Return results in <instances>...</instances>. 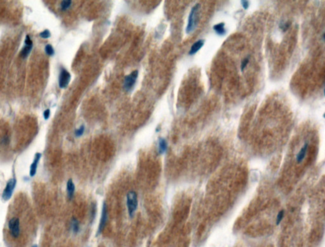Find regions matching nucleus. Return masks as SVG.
Returning <instances> with one entry per match:
<instances>
[{"label":"nucleus","mask_w":325,"mask_h":247,"mask_svg":"<svg viewBox=\"0 0 325 247\" xmlns=\"http://www.w3.org/2000/svg\"><path fill=\"white\" fill-rule=\"evenodd\" d=\"M41 157H42V153H36L35 160H34L33 162H32V164L31 165V167H30L29 174H30V176L31 177L35 176V174H36L38 164V162H39Z\"/></svg>","instance_id":"nucleus-9"},{"label":"nucleus","mask_w":325,"mask_h":247,"mask_svg":"<svg viewBox=\"0 0 325 247\" xmlns=\"http://www.w3.org/2000/svg\"><path fill=\"white\" fill-rule=\"evenodd\" d=\"M138 75H139V72H138V70H134L130 74H129V75L126 76L125 77L124 88L127 91H130L134 86V84H135V82L138 77Z\"/></svg>","instance_id":"nucleus-4"},{"label":"nucleus","mask_w":325,"mask_h":247,"mask_svg":"<svg viewBox=\"0 0 325 247\" xmlns=\"http://www.w3.org/2000/svg\"><path fill=\"white\" fill-rule=\"evenodd\" d=\"M107 220H108L107 206H106V204L104 203L103 208H102V216H101L100 224H99V229H98V234H100L101 232L103 231L105 224H106Z\"/></svg>","instance_id":"nucleus-8"},{"label":"nucleus","mask_w":325,"mask_h":247,"mask_svg":"<svg viewBox=\"0 0 325 247\" xmlns=\"http://www.w3.org/2000/svg\"><path fill=\"white\" fill-rule=\"evenodd\" d=\"M283 217H284V211L282 210L280 212H279V213H278L277 218H276V224L279 225L281 223V222L282 221L283 219Z\"/></svg>","instance_id":"nucleus-19"},{"label":"nucleus","mask_w":325,"mask_h":247,"mask_svg":"<svg viewBox=\"0 0 325 247\" xmlns=\"http://www.w3.org/2000/svg\"><path fill=\"white\" fill-rule=\"evenodd\" d=\"M241 5L243 7L244 9H248V8L249 6V2L248 1H241Z\"/></svg>","instance_id":"nucleus-23"},{"label":"nucleus","mask_w":325,"mask_h":247,"mask_svg":"<svg viewBox=\"0 0 325 247\" xmlns=\"http://www.w3.org/2000/svg\"><path fill=\"white\" fill-rule=\"evenodd\" d=\"M45 52L48 55H49V56H52L54 55L55 53L54 49L51 45L48 44L45 46Z\"/></svg>","instance_id":"nucleus-17"},{"label":"nucleus","mask_w":325,"mask_h":247,"mask_svg":"<svg viewBox=\"0 0 325 247\" xmlns=\"http://www.w3.org/2000/svg\"><path fill=\"white\" fill-rule=\"evenodd\" d=\"M50 109H46V110H45L44 113H43V116H44V119L45 120H48V119H49L50 117Z\"/></svg>","instance_id":"nucleus-22"},{"label":"nucleus","mask_w":325,"mask_h":247,"mask_svg":"<svg viewBox=\"0 0 325 247\" xmlns=\"http://www.w3.org/2000/svg\"><path fill=\"white\" fill-rule=\"evenodd\" d=\"M16 183H17V181H16L15 178L10 179L9 182L7 183L6 186L2 194V199L3 200L8 201L10 199V198L12 196L14 188L16 186Z\"/></svg>","instance_id":"nucleus-3"},{"label":"nucleus","mask_w":325,"mask_h":247,"mask_svg":"<svg viewBox=\"0 0 325 247\" xmlns=\"http://www.w3.org/2000/svg\"><path fill=\"white\" fill-rule=\"evenodd\" d=\"M307 148H308V144L305 143L303 146V147L301 148V150H300V151L298 152V153L297 154V161L298 163L302 162L304 160L305 156V155H306V153H307Z\"/></svg>","instance_id":"nucleus-12"},{"label":"nucleus","mask_w":325,"mask_h":247,"mask_svg":"<svg viewBox=\"0 0 325 247\" xmlns=\"http://www.w3.org/2000/svg\"><path fill=\"white\" fill-rule=\"evenodd\" d=\"M167 147H168V145H167V142L166 140L163 138H160L159 141V144H158L159 153L160 154L164 153L167 150Z\"/></svg>","instance_id":"nucleus-14"},{"label":"nucleus","mask_w":325,"mask_h":247,"mask_svg":"<svg viewBox=\"0 0 325 247\" xmlns=\"http://www.w3.org/2000/svg\"><path fill=\"white\" fill-rule=\"evenodd\" d=\"M224 26H225V23L222 22V23H219L215 25V26L213 27V29L216 32V33L218 35L223 36V35H225L226 33V30H225V29L224 28Z\"/></svg>","instance_id":"nucleus-13"},{"label":"nucleus","mask_w":325,"mask_h":247,"mask_svg":"<svg viewBox=\"0 0 325 247\" xmlns=\"http://www.w3.org/2000/svg\"><path fill=\"white\" fill-rule=\"evenodd\" d=\"M9 227L12 236L15 238L19 236L20 233V221L18 218L13 217L9 222Z\"/></svg>","instance_id":"nucleus-6"},{"label":"nucleus","mask_w":325,"mask_h":247,"mask_svg":"<svg viewBox=\"0 0 325 247\" xmlns=\"http://www.w3.org/2000/svg\"><path fill=\"white\" fill-rule=\"evenodd\" d=\"M199 6H200L199 4L198 3L192 8L191 11L189 16L188 26H187L186 30H185L187 34H190L191 32H192L194 30V29L196 28L197 26V23H198L197 16H198V12L199 10Z\"/></svg>","instance_id":"nucleus-1"},{"label":"nucleus","mask_w":325,"mask_h":247,"mask_svg":"<svg viewBox=\"0 0 325 247\" xmlns=\"http://www.w3.org/2000/svg\"><path fill=\"white\" fill-rule=\"evenodd\" d=\"M39 36L41 38H42L43 39H47V38H49L50 36H51V33L50 32L49 30L48 29H46L45 30H43V32H42L39 34Z\"/></svg>","instance_id":"nucleus-18"},{"label":"nucleus","mask_w":325,"mask_h":247,"mask_svg":"<svg viewBox=\"0 0 325 247\" xmlns=\"http://www.w3.org/2000/svg\"><path fill=\"white\" fill-rule=\"evenodd\" d=\"M84 131H85V126H81L79 129H76L75 131V135L77 137H79L81 136H82L84 133Z\"/></svg>","instance_id":"nucleus-20"},{"label":"nucleus","mask_w":325,"mask_h":247,"mask_svg":"<svg viewBox=\"0 0 325 247\" xmlns=\"http://www.w3.org/2000/svg\"><path fill=\"white\" fill-rule=\"evenodd\" d=\"M248 62H249V60H248V58L243 60V61L241 62V69L242 71L245 69V67H246V65H247Z\"/></svg>","instance_id":"nucleus-21"},{"label":"nucleus","mask_w":325,"mask_h":247,"mask_svg":"<svg viewBox=\"0 0 325 247\" xmlns=\"http://www.w3.org/2000/svg\"><path fill=\"white\" fill-rule=\"evenodd\" d=\"M75 192V186L74 183L71 179H69L67 183V192H68V198L71 200L73 196H74Z\"/></svg>","instance_id":"nucleus-11"},{"label":"nucleus","mask_w":325,"mask_h":247,"mask_svg":"<svg viewBox=\"0 0 325 247\" xmlns=\"http://www.w3.org/2000/svg\"><path fill=\"white\" fill-rule=\"evenodd\" d=\"M71 77L70 73L65 69H62L59 77V87L60 88H66L69 83Z\"/></svg>","instance_id":"nucleus-5"},{"label":"nucleus","mask_w":325,"mask_h":247,"mask_svg":"<svg viewBox=\"0 0 325 247\" xmlns=\"http://www.w3.org/2000/svg\"><path fill=\"white\" fill-rule=\"evenodd\" d=\"M32 247H38V246H37L36 245H33V246H32Z\"/></svg>","instance_id":"nucleus-24"},{"label":"nucleus","mask_w":325,"mask_h":247,"mask_svg":"<svg viewBox=\"0 0 325 247\" xmlns=\"http://www.w3.org/2000/svg\"><path fill=\"white\" fill-rule=\"evenodd\" d=\"M32 46H33V43H32L30 37L27 35L25 39V46L22 48L20 53L21 56L23 59H26L29 56L32 50Z\"/></svg>","instance_id":"nucleus-7"},{"label":"nucleus","mask_w":325,"mask_h":247,"mask_svg":"<svg viewBox=\"0 0 325 247\" xmlns=\"http://www.w3.org/2000/svg\"><path fill=\"white\" fill-rule=\"evenodd\" d=\"M72 2L71 0H64L61 3V8L62 10H66L71 6Z\"/></svg>","instance_id":"nucleus-16"},{"label":"nucleus","mask_w":325,"mask_h":247,"mask_svg":"<svg viewBox=\"0 0 325 247\" xmlns=\"http://www.w3.org/2000/svg\"><path fill=\"white\" fill-rule=\"evenodd\" d=\"M204 43H205V41L203 40V39H200V40L196 41V42L194 43L192 45V46H191L190 51L189 52V54L190 55H194L195 53H196L199 50V49L203 46V45H204Z\"/></svg>","instance_id":"nucleus-10"},{"label":"nucleus","mask_w":325,"mask_h":247,"mask_svg":"<svg viewBox=\"0 0 325 247\" xmlns=\"http://www.w3.org/2000/svg\"><path fill=\"white\" fill-rule=\"evenodd\" d=\"M72 229L73 232L75 233H78L79 231V222L75 218H73V219L72 220Z\"/></svg>","instance_id":"nucleus-15"},{"label":"nucleus","mask_w":325,"mask_h":247,"mask_svg":"<svg viewBox=\"0 0 325 247\" xmlns=\"http://www.w3.org/2000/svg\"><path fill=\"white\" fill-rule=\"evenodd\" d=\"M126 204L129 216L130 217H133L138 206L137 195L135 192L131 191L127 194Z\"/></svg>","instance_id":"nucleus-2"}]
</instances>
